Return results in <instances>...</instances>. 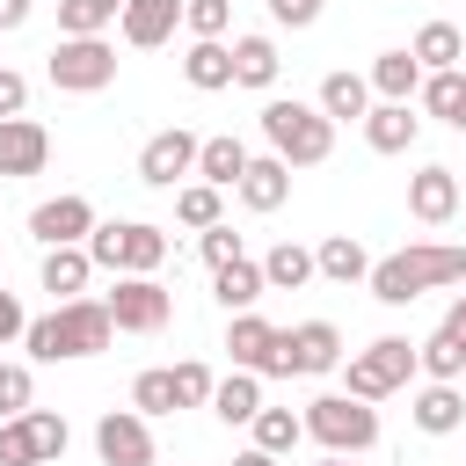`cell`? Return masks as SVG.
Returning a JSON list of instances; mask_svg holds the SVG:
<instances>
[{
  "label": "cell",
  "mask_w": 466,
  "mask_h": 466,
  "mask_svg": "<svg viewBox=\"0 0 466 466\" xmlns=\"http://www.w3.org/2000/svg\"><path fill=\"white\" fill-rule=\"evenodd\" d=\"M415 430H430V437H451L459 422H466V393H459V379H430L422 393H415Z\"/></svg>",
  "instance_id": "cell-18"
},
{
  "label": "cell",
  "mask_w": 466,
  "mask_h": 466,
  "mask_svg": "<svg viewBox=\"0 0 466 466\" xmlns=\"http://www.w3.org/2000/svg\"><path fill=\"white\" fill-rule=\"evenodd\" d=\"M80 248H87V262L109 269V277H153V269L167 262V233L146 226V218H109V226H95Z\"/></svg>",
  "instance_id": "cell-4"
},
{
  "label": "cell",
  "mask_w": 466,
  "mask_h": 466,
  "mask_svg": "<svg viewBox=\"0 0 466 466\" xmlns=\"http://www.w3.org/2000/svg\"><path fill=\"white\" fill-rule=\"evenodd\" d=\"M233 189H240V204H248V211H277V204L291 197V160H277V153H262V160H255V153H248V167H240V182H233Z\"/></svg>",
  "instance_id": "cell-16"
},
{
  "label": "cell",
  "mask_w": 466,
  "mask_h": 466,
  "mask_svg": "<svg viewBox=\"0 0 466 466\" xmlns=\"http://www.w3.org/2000/svg\"><path fill=\"white\" fill-rule=\"evenodd\" d=\"M211 386H218V379H211V364H197V357H182V364H175V400H182V408H204V400H211Z\"/></svg>",
  "instance_id": "cell-37"
},
{
  "label": "cell",
  "mask_w": 466,
  "mask_h": 466,
  "mask_svg": "<svg viewBox=\"0 0 466 466\" xmlns=\"http://www.w3.org/2000/svg\"><path fill=\"white\" fill-rule=\"evenodd\" d=\"M284 335H291V379H320V371L342 364L335 320H299V328H284Z\"/></svg>",
  "instance_id": "cell-13"
},
{
  "label": "cell",
  "mask_w": 466,
  "mask_h": 466,
  "mask_svg": "<svg viewBox=\"0 0 466 466\" xmlns=\"http://www.w3.org/2000/svg\"><path fill=\"white\" fill-rule=\"evenodd\" d=\"M29 233H36L44 248H73V240L95 233V204H87V197H44V204L29 211Z\"/></svg>",
  "instance_id": "cell-12"
},
{
  "label": "cell",
  "mask_w": 466,
  "mask_h": 466,
  "mask_svg": "<svg viewBox=\"0 0 466 466\" xmlns=\"http://www.w3.org/2000/svg\"><path fill=\"white\" fill-rule=\"evenodd\" d=\"M29 22V0H0V29H22Z\"/></svg>",
  "instance_id": "cell-45"
},
{
  "label": "cell",
  "mask_w": 466,
  "mask_h": 466,
  "mask_svg": "<svg viewBox=\"0 0 466 466\" xmlns=\"http://www.w3.org/2000/svg\"><path fill=\"white\" fill-rule=\"evenodd\" d=\"M371 299L379 306H408V299H422V291H437V284H466V248H444V240H415V248H400V255H386V262H371Z\"/></svg>",
  "instance_id": "cell-2"
},
{
  "label": "cell",
  "mask_w": 466,
  "mask_h": 466,
  "mask_svg": "<svg viewBox=\"0 0 466 466\" xmlns=\"http://www.w3.org/2000/svg\"><path fill=\"white\" fill-rule=\"evenodd\" d=\"M175 218L197 226V233L218 226V189H211V182H182V189H175Z\"/></svg>",
  "instance_id": "cell-35"
},
{
  "label": "cell",
  "mask_w": 466,
  "mask_h": 466,
  "mask_svg": "<svg viewBox=\"0 0 466 466\" xmlns=\"http://www.w3.org/2000/svg\"><path fill=\"white\" fill-rule=\"evenodd\" d=\"M415 138H422V116L408 102H371L364 109V146L371 153H408Z\"/></svg>",
  "instance_id": "cell-15"
},
{
  "label": "cell",
  "mask_w": 466,
  "mask_h": 466,
  "mask_svg": "<svg viewBox=\"0 0 466 466\" xmlns=\"http://www.w3.org/2000/svg\"><path fill=\"white\" fill-rule=\"evenodd\" d=\"M248 430H255V444H262V451H277V459H284V451H299V437H306V422H299L291 408H255V422H248Z\"/></svg>",
  "instance_id": "cell-31"
},
{
  "label": "cell",
  "mask_w": 466,
  "mask_h": 466,
  "mask_svg": "<svg viewBox=\"0 0 466 466\" xmlns=\"http://www.w3.org/2000/svg\"><path fill=\"white\" fill-rule=\"evenodd\" d=\"M444 335H459V342H466V291L451 299V313H444Z\"/></svg>",
  "instance_id": "cell-46"
},
{
  "label": "cell",
  "mask_w": 466,
  "mask_h": 466,
  "mask_svg": "<svg viewBox=\"0 0 466 466\" xmlns=\"http://www.w3.org/2000/svg\"><path fill=\"white\" fill-rule=\"evenodd\" d=\"M0 466H44V451H36V430H29V415H7V422H0Z\"/></svg>",
  "instance_id": "cell-36"
},
{
  "label": "cell",
  "mask_w": 466,
  "mask_h": 466,
  "mask_svg": "<svg viewBox=\"0 0 466 466\" xmlns=\"http://www.w3.org/2000/svg\"><path fill=\"white\" fill-rule=\"evenodd\" d=\"M29 393H36L29 364H0V422H7V415H22V408H29Z\"/></svg>",
  "instance_id": "cell-39"
},
{
  "label": "cell",
  "mask_w": 466,
  "mask_h": 466,
  "mask_svg": "<svg viewBox=\"0 0 466 466\" xmlns=\"http://www.w3.org/2000/svg\"><path fill=\"white\" fill-rule=\"evenodd\" d=\"M408 51H415V66H422V73H444V66H459V58H466V36H459V22H422Z\"/></svg>",
  "instance_id": "cell-26"
},
{
  "label": "cell",
  "mask_w": 466,
  "mask_h": 466,
  "mask_svg": "<svg viewBox=\"0 0 466 466\" xmlns=\"http://www.w3.org/2000/svg\"><path fill=\"white\" fill-rule=\"evenodd\" d=\"M204 408H211L218 422H255V408H262V379L233 364V371H226V379L211 386V400H204Z\"/></svg>",
  "instance_id": "cell-24"
},
{
  "label": "cell",
  "mask_w": 466,
  "mask_h": 466,
  "mask_svg": "<svg viewBox=\"0 0 466 466\" xmlns=\"http://www.w3.org/2000/svg\"><path fill=\"white\" fill-rule=\"evenodd\" d=\"M44 73H51L58 95H102L116 80V44H102V36H58L51 58H44Z\"/></svg>",
  "instance_id": "cell-6"
},
{
  "label": "cell",
  "mask_w": 466,
  "mask_h": 466,
  "mask_svg": "<svg viewBox=\"0 0 466 466\" xmlns=\"http://www.w3.org/2000/svg\"><path fill=\"white\" fill-rule=\"evenodd\" d=\"M182 175H197V138L175 124V131H153L146 146H138V182H153V189H175Z\"/></svg>",
  "instance_id": "cell-10"
},
{
  "label": "cell",
  "mask_w": 466,
  "mask_h": 466,
  "mask_svg": "<svg viewBox=\"0 0 466 466\" xmlns=\"http://www.w3.org/2000/svg\"><path fill=\"white\" fill-rule=\"evenodd\" d=\"M22 415H29V430H36V451H44V459H58V451H66V437H73V430H66V415H51V408H22Z\"/></svg>",
  "instance_id": "cell-40"
},
{
  "label": "cell",
  "mask_w": 466,
  "mask_h": 466,
  "mask_svg": "<svg viewBox=\"0 0 466 466\" xmlns=\"http://www.w3.org/2000/svg\"><path fill=\"white\" fill-rule=\"evenodd\" d=\"M182 22H189V36H226L233 0H182Z\"/></svg>",
  "instance_id": "cell-38"
},
{
  "label": "cell",
  "mask_w": 466,
  "mask_h": 466,
  "mask_svg": "<svg viewBox=\"0 0 466 466\" xmlns=\"http://www.w3.org/2000/svg\"><path fill=\"white\" fill-rule=\"evenodd\" d=\"M95 451H102V466H153V430H146V415H138V408H109V415L95 422Z\"/></svg>",
  "instance_id": "cell-9"
},
{
  "label": "cell",
  "mask_w": 466,
  "mask_h": 466,
  "mask_svg": "<svg viewBox=\"0 0 466 466\" xmlns=\"http://www.w3.org/2000/svg\"><path fill=\"white\" fill-rule=\"evenodd\" d=\"M233 466H277V451H262V444H248V451H240Z\"/></svg>",
  "instance_id": "cell-47"
},
{
  "label": "cell",
  "mask_w": 466,
  "mask_h": 466,
  "mask_svg": "<svg viewBox=\"0 0 466 466\" xmlns=\"http://www.w3.org/2000/svg\"><path fill=\"white\" fill-rule=\"evenodd\" d=\"M182 80L204 87V95H211V87H233V44H226V36H197V44L182 51Z\"/></svg>",
  "instance_id": "cell-19"
},
{
  "label": "cell",
  "mask_w": 466,
  "mask_h": 466,
  "mask_svg": "<svg viewBox=\"0 0 466 466\" xmlns=\"http://www.w3.org/2000/svg\"><path fill=\"white\" fill-rule=\"evenodd\" d=\"M233 255H240V233H233L226 218H218V226H204V262H211V269H226Z\"/></svg>",
  "instance_id": "cell-41"
},
{
  "label": "cell",
  "mask_w": 466,
  "mask_h": 466,
  "mask_svg": "<svg viewBox=\"0 0 466 466\" xmlns=\"http://www.w3.org/2000/svg\"><path fill=\"white\" fill-rule=\"evenodd\" d=\"M87 277H95V262H87L80 240H73V248H44V291H51V299H80Z\"/></svg>",
  "instance_id": "cell-25"
},
{
  "label": "cell",
  "mask_w": 466,
  "mask_h": 466,
  "mask_svg": "<svg viewBox=\"0 0 466 466\" xmlns=\"http://www.w3.org/2000/svg\"><path fill=\"white\" fill-rule=\"evenodd\" d=\"M22 342H29L36 364H66V357H95V350H109V342H116V320H109L102 299L80 291V299H58L44 320H29Z\"/></svg>",
  "instance_id": "cell-1"
},
{
  "label": "cell",
  "mask_w": 466,
  "mask_h": 466,
  "mask_svg": "<svg viewBox=\"0 0 466 466\" xmlns=\"http://www.w3.org/2000/svg\"><path fill=\"white\" fill-rule=\"evenodd\" d=\"M51 160V131L36 116H0V175L22 182V175H44Z\"/></svg>",
  "instance_id": "cell-11"
},
{
  "label": "cell",
  "mask_w": 466,
  "mask_h": 466,
  "mask_svg": "<svg viewBox=\"0 0 466 466\" xmlns=\"http://www.w3.org/2000/svg\"><path fill=\"white\" fill-rule=\"evenodd\" d=\"M102 306H109L116 335H160L167 313H175V299H167L160 277H116V291H102Z\"/></svg>",
  "instance_id": "cell-8"
},
{
  "label": "cell",
  "mask_w": 466,
  "mask_h": 466,
  "mask_svg": "<svg viewBox=\"0 0 466 466\" xmlns=\"http://www.w3.org/2000/svg\"><path fill=\"white\" fill-rule=\"evenodd\" d=\"M415 371H430V379H459V371H466V342L437 328L430 342H415Z\"/></svg>",
  "instance_id": "cell-33"
},
{
  "label": "cell",
  "mask_w": 466,
  "mask_h": 466,
  "mask_svg": "<svg viewBox=\"0 0 466 466\" xmlns=\"http://www.w3.org/2000/svg\"><path fill=\"white\" fill-rule=\"evenodd\" d=\"M320 466H350V451H328V459H320Z\"/></svg>",
  "instance_id": "cell-48"
},
{
  "label": "cell",
  "mask_w": 466,
  "mask_h": 466,
  "mask_svg": "<svg viewBox=\"0 0 466 466\" xmlns=\"http://www.w3.org/2000/svg\"><path fill=\"white\" fill-rule=\"evenodd\" d=\"M211 277H218L211 291H218V306H226V313H248V306L269 291V284H262V262H248V255H233V262H226V269H211Z\"/></svg>",
  "instance_id": "cell-28"
},
{
  "label": "cell",
  "mask_w": 466,
  "mask_h": 466,
  "mask_svg": "<svg viewBox=\"0 0 466 466\" xmlns=\"http://www.w3.org/2000/svg\"><path fill=\"white\" fill-rule=\"evenodd\" d=\"M262 284H269V291H299V284H313V248L277 240V248L262 255Z\"/></svg>",
  "instance_id": "cell-30"
},
{
  "label": "cell",
  "mask_w": 466,
  "mask_h": 466,
  "mask_svg": "<svg viewBox=\"0 0 466 466\" xmlns=\"http://www.w3.org/2000/svg\"><path fill=\"white\" fill-rule=\"evenodd\" d=\"M299 422H306V437H320L328 451H350V459L379 444V408H371V400H357V393H320Z\"/></svg>",
  "instance_id": "cell-5"
},
{
  "label": "cell",
  "mask_w": 466,
  "mask_h": 466,
  "mask_svg": "<svg viewBox=\"0 0 466 466\" xmlns=\"http://www.w3.org/2000/svg\"><path fill=\"white\" fill-rule=\"evenodd\" d=\"M408 379H415V342H408V335H379L371 350L350 357V393H357V400H386V393H400Z\"/></svg>",
  "instance_id": "cell-7"
},
{
  "label": "cell",
  "mask_w": 466,
  "mask_h": 466,
  "mask_svg": "<svg viewBox=\"0 0 466 466\" xmlns=\"http://www.w3.org/2000/svg\"><path fill=\"white\" fill-rule=\"evenodd\" d=\"M131 408L138 415H175L182 400H175V371H138L131 379Z\"/></svg>",
  "instance_id": "cell-34"
},
{
  "label": "cell",
  "mask_w": 466,
  "mask_h": 466,
  "mask_svg": "<svg viewBox=\"0 0 466 466\" xmlns=\"http://www.w3.org/2000/svg\"><path fill=\"white\" fill-rule=\"evenodd\" d=\"M364 109H371V80L364 73H328L320 80V116L328 124H364Z\"/></svg>",
  "instance_id": "cell-22"
},
{
  "label": "cell",
  "mask_w": 466,
  "mask_h": 466,
  "mask_svg": "<svg viewBox=\"0 0 466 466\" xmlns=\"http://www.w3.org/2000/svg\"><path fill=\"white\" fill-rule=\"evenodd\" d=\"M22 328H29V313H22V299H15V291H0V342H15Z\"/></svg>",
  "instance_id": "cell-44"
},
{
  "label": "cell",
  "mask_w": 466,
  "mask_h": 466,
  "mask_svg": "<svg viewBox=\"0 0 466 466\" xmlns=\"http://www.w3.org/2000/svg\"><path fill=\"white\" fill-rule=\"evenodd\" d=\"M22 102H29V80L15 66H0V116H22Z\"/></svg>",
  "instance_id": "cell-42"
},
{
  "label": "cell",
  "mask_w": 466,
  "mask_h": 466,
  "mask_svg": "<svg viewBox=\"0 0 466 466\" xmlns=\"http://www.w3.org/2000/svg\"><path fill=\"white\" fill-rule=\"evenodd\" d=\"M269 342H277V328L248 306V313H233V328H226V350H233V364L240 371H255L262 379V364H269Z\"/></svg>",
  "instance_id": "cell-23"
},
{
  "label": "cell",
  "mask_w": 466,
  "mask_h": 466,
  "mask_svg": "<svg viewBox=\"0 0 466 466\" xmlns=\"http://www.w3.org/2000/svg\"><path fill=\"white\" fill-rule=\"evenodd\" d=\"M364 80H371V95H379V102H415V87H422V66H415V51H379Z\"/></svg>",
  "instance_id": "cell-21"
},
{
  "label": "cell",
  "mask_w": 466,
  "mask_h": 466,
  "mask_svg": "<svg viewBox=\"0 0 466 466\" xmlns=\"http://www.w3.org/2000/svg\"><path fill=\"white\" fill-rule=\"evenodd\" d=\"M408 211H415L422 226H444V218L459 211V175H451V167H422V175H408Z\"/></svg>",
  "instance_id": "cell-17"
},
{
  "label": "cell",
  "mask_w": 466,
  "mask_h": 466,
  "mask_svg": "<svg viewBox=\"0 0 466 466\" xmlns=\"http://www.w3.org/2000/svg\"><path fill=\"white\" fill-rule=\"evenodd\" d=\"M313 277H328V284H357V277H371L364 240H357V233H328V240L313 248Z\"/></svg>",
  "instance_id": "cell-20"
},
{
  "label": "cell",
  "mask_w": 466,
  "mask_h": 466,
  "mask_svg": "<svg viewBox=\"0 0 466 466\" xmlns=\"http://www.w3.org/2000/svg\"><path fill=\"white\" fill-rule=\"evenodd\" d=\"M262 138L291 167H320L335 153V124L320 116V102H291V95H269L262 102Z\"/></svg>",
  "instance_id": "cell-3"
},
{
  "label": "cell",
  "mask_w": 466,
  "mask_h": 466,
  "mask_svg": "<svg viewBox=\"0 0 466 466\" xmlns=\"http://www.w3.org/2000/svg\"><path fill=\"white\" fill-rule=\"evenodd\" d=\"M175 22H182V0H124V7H116L124 44H138V51L167 44V36H175Z\"/></svg>",
  "instance_id": "cell-14"
},
{
  "label": "cell",
  "mask_w": 466,
  "mask_h": 466,
  "mask_svg": "<svg viewBox=\"0 0 466 466\" xmlns=\"http://www.w3.org/2000/svg\"><path fill=\"white\" fill-rule=\"evenodd\" d=\"M240 167H248V146H240V138H197V175H204L211 189H233Z\"/></svg>",
  "instance_id": "cell-29"
},
{
  "label": "cell",
  "mask_w": 466,
  "mask_h": 466,
  "mask_svg": "<svg viewBox=\"0 0 466 466\" xmlns=\"http://www.w3.org/2000/svg\"><path fill=\"white\" fill-rule=\"evenodd\" d=\"M124 0H58V36H102Z\"/></svg>",
  "instance_id": "cell-32"
},
{
  "label": "cell",
  "mask_w": 466,
  "mask_h": 466,
  "mask_svg": "<svg viewBox=\"0 0 466 466\" xmlns=\"http://www.w3.org/2000/svg\"><path fill=\"white\" fill-rule=\"evenodd\" d=\"M277 44L269 36H233V87H277Z\"/></svg>",
  "instance_id": "cell-27"
},
{
  "label": "cell",
  "mask_w": 466,
  "mask_h": 466,
  "mask_svg": "<svg viewBox=\"0 0 466 466\" xmlns=\"http://www.w3.org/2000/svg\"><path fill=\"white\" fill-rule=\"evenodd\" d=\"M269 15H277L284 29H306V22L320 15V0H269Z\"/></svg>",
  "instance_id": "cell-43"
}]
</instances>
